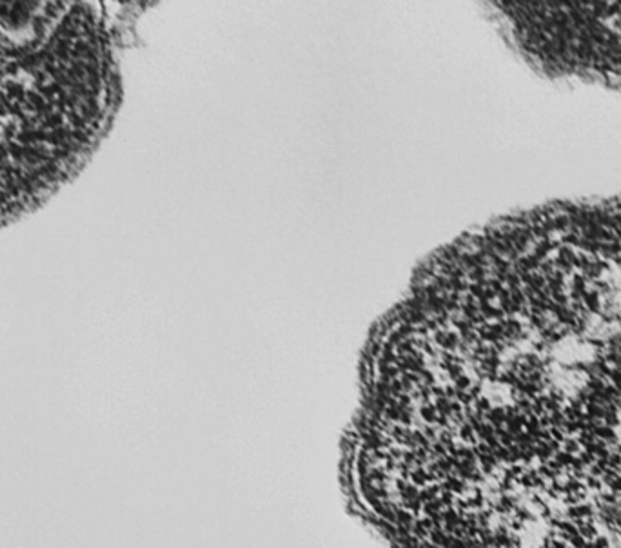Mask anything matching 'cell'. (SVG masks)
Listing matches in <instances>:
<instances>
[{
	"label": "cell",
	"mask_w": 621,
	"mask_h": 548,
	"mask_svg": "<svg viewBox=\"0 0 621 548\" xmlns=\"http://www.w3.org/2000/svg\"><path fill=\"white\" fill-rule=\"evenodd\" d=\"M434 376L441 449L482 545L621 547V193L487 227Z\"/></svg>",
	"instance_id": "obj_1"
}]
</instances>
